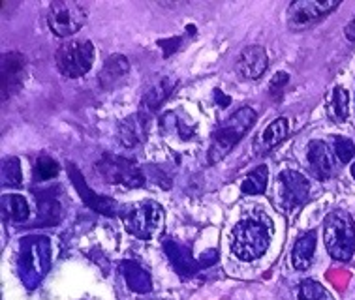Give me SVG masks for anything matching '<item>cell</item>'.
Listing matches in <instances>:
<instances>
[{"label":"cell","mask_w":355,"mask_h":300,"mask_svg":"<svg viewBox=\"0 0 355 300\" xmlns=\"http://www.w3.org/2000/svg\"><path fill=\"white\" fill-rule=\"evenodd\" d=\"M272 225L261 218H243L233 227L232 252L241 261H256L263 256L271 244Z\"/></svg>","instance_id":"obj_1"},{"label":"cell","mask_w":355,"mask_h":300,"mask_svg":"<svg viewBox=\"0 0 355 300\" xmlns=\"http://www.w3.org/2000/svg\"><path fill=\"white\" fill-rule=\"evenodd\" d=\"M51 267V244L46 236H25L19 244V276L28 289L44 280Z\"/></svg>","instance_id":"obj_2"},{"label":"cell","mask_w":355,"mask_h":300,"mask_svg":"<svg viewBox=\"0 0 355 300\" xmlns=\"http://www.w3.org/2000/svg\"><path fill=\"white\" fill-rule=\"evenodd\" d=\"M256 122V111L252 107H241L232 116L214 130L211 148H209V164H218L222 158H226L232 152L235 145L246 135Z\"/></svg>","instance_id":"obj_3"},{"label":"cell","mask_w":355,"mask_h":300,"mask_svg":"<svg viewBox=\"0 0 355 300\" xmlns=\"http://www.w3.org/2000/svg\"><path fill=\"white\" fill-rule=\"evenodd\" d=\"M323 240L333 259L349 261L355 254L354 218L343 209L329 212L323 222Z\"/></svg>","instance_id":"obj_4"},{"label":"cell","mask_w":355,"mask_h":300,"mask_svg":"<svg viewBox=\"0 0 355 300\" xmlns=\"http://www.w3.org/2000/svg\"><path fill=\"white\" fill-rule=\"evenodd\" d=\"M123 222L130 235L141 240H149L160 231L164 224V211L155 201H141V203L132 204L123 212Z\"/></svg>","instance_id":"obj_5"},{"label":"cell","mask_w":355,"mask_h":300,"mask_svg":"<svg viewBox=\"0 0 355 300\" xmlns=\"http://www.w3.org/2000/svg\"><path fill=\"white\" fill-rule=\"evenodd\" d=\"M57 68L64 77L78 79L91 70L94 62V45L87 39H76L60 45L57 51Z\"/></svg>","instance_id":"obj_6"},{"label":"cell","mask_w":355,"mask_h":300,"mask_svg":"<svg viewBox=\"0 0 355 300\" xmlns=\"http://www.w3.org/2000/svg\"><path fill=\"white\" fill-rule=\"evenodd\" d=\"M87 23V10L81 2L57 0L47 10V25L58 38H68Z\"/></svg>","instance_id":"obj_7"},{"label":"cell","mask_w":355,"mask_h":300,"mask_svg":"<svg viewBox=\"0 0 355 300\" xmlns=\"http://www.w3.org/2000/svg\"><path fill=\"white\" fill-rule=\"evenodd\" d=\"M96 173L110 184H123L126 188H141L145 184L141 169L132 160L115 154H105L102 160H98Z\"/></svg>","instance_id":"obj_8"},{"label":"cell","mask_w":355,"mask_h":300,"mask_svg":"<svg viewBox=\"0 0 355 300\" xmlns=\"http://www.w3.org/2000/svg\"><path fill=\"white\" fill-rule=\"evenodd\" d=\"M338 6H340V2H331V0H325V2H316V0L291 2L290 10H288V25L293 30H303L318 21H322L323 17H327Z\"/></svg>","instance_id":"obj_9"},{"label":"cell","mask_w":355,"mask_h":300,"mask_svg":"<svg viewBox=\"0 0 355 300\" xmlns=\"http://www.w3.org/2000/svg\"><path fill=\"white\" fill-rule=\"evenodd\" d=\"M310 184L304 175L293 169H286L278 175V197L286 209H297L309 197Z\"/></svg>","instance_id":"obj_10"},{"label":"cell","mask_w":355,"mask_h":300,"mask_svg":"<svg viewBox=\"0 0 355 300\" xmlns=\"http://www.w3.org/2000/svg\"><path fill=\"white\" fill-rule=\"evenodd\" d=\"M68 173H70V179L71 182H73V186H76V190H78L81 199H83V203L87 204L89 209L96 211L98 214H103V216H110V218L119 214V203L113 201V199L102 197V195H98L96 192H92L91 188L87 186V182H85L81 171H79L78 167L73 166V164L68 166Z\"/></svg>","instance_id":"obj_11"},{"label":"cell","mask_w":355,"mask_h":300,"mask_svg":"<svg viewBox=\"0 0 355 300\" xmlns=\"http://www.w3.org/2000/svg\"><path fill=\"white\" fill-rule=\"evenodd\" d=\"M309 164L312 173L320 180H329L338 173V158H336L333 147L325 141H312L309 145Z\"/></svg>","instance_id":"obj_12"},{"label":"cell","mask_w":355,"mask_h":300,"mask_svg":"<svg viewBox=\"0 0 355 300\" xmlns=\"http://www.w3.org/2000/svg\"><path fill=\"white\" fill-rule=\"evenodd\" d=\"M25 71V58L19 53H6L0 58V83H2V100L17 92Z\"/></svg>","instance_id":"obj_13"},{"label":"cell","mask_w":355,"mask_h":300,"mask_svg":"<svg viewBox=\"0 0 355 300\" xmlns=\"http://www.w3.org/2000/svg\"><path fill=\"white\" fill-rule=\"evenodd\" d=\"M149 135V115L145 113H136V115L126 116L121 126H119V141L126 148H134L141 145Z\"/></svg>","instance_id":"obj_14"},{"label":"cell","mask_w":355,"mask_h":300,"mask_svg":"<svg viewBox=\"0 0 355 300\" xmlns=\"http://www.w3.org/2000/svg\"><path fill=\"white\" fill-rule=\"evenodd\" d=\"M267 64H269V57H267L263 47L250 45L239 55L237 70L245 79H259L267 70Z\"/></svg>","instance_id":"obj_15"},{"label":"cell","mask_w":355,"mask_h":300,"mask_svg":"<svg viewBox=\"0 0 355 300\" xmlns=\"http://www.w3.org/2000/svg\"><path fill=\"white\" fill-rule=\"evenodd\" d=\"M164 249H166V256H168L169 263L173 265V268L179 274L188 278V276H194L198 272L200 261H196L192 252L187 246L175 242V240H166L164 242Z\"/></svg>","instance_id":"obj_16"},{"label":"cell","mask_w":355,"mask_h":300,"mask_svg":"<svg viewBox=\"0 0 355 300\" xmlns=\"http://www.w3.org/2000/svg\"><path fill=\"white\" fill-rule=\"evenodd\" d=\"M175 89V79L171 77H160L156 83H153L147 89V92L143 94L141 100V113L149 115L160 109V105L169 98V94Z\"/></svg>","instance_id":"obj_17"},{"label":"cell","mask_w":355,"mask_h":300,"mask_svg":"<svg viewBox=\"0 0 355 300\" xmlns=\"http://www.w3.org/2000/svg\"><path fill=\"white\" fill-rule=\"evenodd\" d=\"M130 64L128 58L124 55H111L105 62H103L102 70H100V85L102 89H113L116 85L123 81L124 77L128 76Z\"/></svg>","instance_id":"obj_18"},{"label":"cell","mask_w":355,"mask_h":300,"mask_svg":"<svg viewBox=\"0 0 355 300\" xmlns=\"http://www.w3.org/2000/svg\"><path fill=\"white\" fill-rule=\"evenodd\" d=\"M119 270L123 272L124 281L134 293L145 294L149 293L153 289V280H150V274L145 270V268L136 261H123L119 265Z\"/></svg>","instance_id":"obj_19"},{"label":"cell","mask_w":355,"mask_h":300,"mask_svg":"<svg viewBox=\"0 0 355 300\" xmlns=\"http://www.w3.org/2000/svg\"><path fill=\"white\" fill-rule=\"evenodd\" d=\"M316 254V231H309L303 236H299L293 249H291V263L297 270H306L314 261Z\"/></svg>","instance_id":"obj_20"},{"label":"cell","mask_w":355,"mask_h":300,"mask_svg":"<svg viewBox=\"0 0 355 300\" xmlns=\"http://www.w3.org/2000/svg\"><path fill=\"white\" fill-rule=\"evenodd\" d=\"M288 135V118L286 116H278L277 121L271 122L267 128L259 134V139L254 143V147L258 148V152H267L272 147L280 145Z\"/></svg>","instance_id":"obj_21"},{"label":"cell","mask_w":355,"mask_h":300,"mask_svg":"<svg viewBox=\"0 0 355 300\" xmlns=\"http://www.w3.org/2000/svg\"><path fill=\"white\" fill-rule=\"evenodd\" d=\"M62 218V204L53 193H44L38 199V225H57Z\"/></svg>","instance_id":"obj_22"},{"label":"cell","mask_w":355,"mask_h":300,"mask_svg":"<svg viewBox=\"0 0 355 300\" xmlns=\"http://www.w3.org/2000/svg\"><path fill=\"white\" fill-rule=\"evenodd\" d=\"M0 211L4 220L19 224L28 218V203L21 195H4L0 199Z\"/></svg>","instance_id":"obj_23"},{"label":"cell","mask_w":355,"mask_h":300,"mask_svg":"<svg viewBox=\"0 0 355 300\" xmlns=\"http://www.w3.org/2000/svg\"><path fill=\"white\" fill-rule=\"evenodd\" d=\"M267 184H269V169L267 166H259L246 175L241 184V192L245 195H259L267 190Z\"/></svg>","instance_id":"obj_24"},{"label":"cell","mask_w":355,"mask_h":300,"mask_svg":"<svg viewBox=\"0 0 355 300\" xmlns=\"http://www.w3.org/2000/svg\"><path fill=\"white\" fill-rule=\"evenodd\" d=\"M0 182L4 188H15L23 182V171L17 158H6L0 164Z\"/></svg>","instance_id":"obj_25"},{"label":"cell","mask_w":355,"mask_h":300,"mask_svg":"<svg viewBox=\"0 0 355 300\" xmlns=\"http://www.w3.org/2000/svg\"><path fill=\"white\" fill-rule=\"evenodd\" d=\"M60 171V166H58L57 161L53 160L51 156H40L36 164H34V169H33V175H34V180L36 182H46V180H51L55 179Z\"/></svg>","instance_id":"obj_26"},{"label":"cell","mask_w":355,"mask_h":300,"mask_svg":"<svg viewBox=\"0 0 355 300\" xmlns=\"http://www.w3.org/2000/svg\"><path fill=\"white\" fill-rule=\"evenodd\" d=\"M348 102H349L348 90H344L343 87H335V90H333V98H331L329 113H333V116H335L338 122H343L348 118V113H349Z\"/></svg>","instance_id":"obj_27"},{"label":"cell","mask_w":355,"mask_h":300,"mask_svg":"<svg viewBox=\"0 0 355 300\" xmlns=\"http://www.w3.org/2000/svg\"><path fill=\"white\" fill-rule=\"evenodd\" d=\"M299 300H333L327 289L314 280H304L299 288Z\"/></svg>","instance_id":"obj_28"},{"label":"cell","mask_w":355,"mask_h":300,"mask_svg":"<svg viewBox=\"0 0 355 300\" xmlns=\"http://www.w3.org/2000/svg\"><path fill=\"white\" fill-rule=\"evenodd\" d=\"M331 143H333V150H335L336 158H338V161L340 164H348L352 158H354L355 154V145L352 143L349 139H346V137H333L331 139Z\"/></svg>","instance_id":"obj_29"},{"label":"cell","mask_w":355,"mask_h":300,"mask_svg":"<svg viewBox=\"0 0 355 300\" xmlns=\"http://www.w3.org/2000/svg\"><path fill=\"white\" fill-rule=\"evenodd\" d=\"M181 44H182L181 36H177V38H171V39H160V42H158V45L164 49V55H166V57L173 55L175 51H179V49H181Z\"/></svg>","instance_id":"obj_30"},{"label":"cell","mask_w":355,"mask_h":300,"mask_svg":"<svg viewBox=\"0 0 355 300\" xmlns=\"http://www.w3.org/2000/svg\"><path fill=\"white\" fill-rule=\"evenodd\" d=\"M290 81V76L286 73V71H278L277 76L271 79V92L278 94V92H282L286 89V85Z\"/></svg>","instance_id":"obj_31"},{"label":"cell","mask_w":355,"mask_h":300,"mask_svg":"<svg viewBox=\"0 0 355 300\" xmlns=\"http://www.w3.org/2000/svg\"><path fill=\"white\" fill-rule=\"evenodd\" d=\"M218 259V256H216V252H205V256L201 257L200 259V267H207V265H213L214 261Z\"/></svg>","instance_id":"obj_32"},{"label":"cell","mask_w":355,"mask_h":300,"mask_svg":"<svg viewBox=\"0 0 355 300\" xmlns=\"http://www.w3.org/2000/svg\"><path fill=\"white\" fill-rule=\"evenodd\" d=\"M344 34H346V38L349 39V42H355V17L348 23V26H346V30H344Z\"/></svg>","instance_id":"obj_33"},{"label":"cell","mask_w":355,"mask_h":300,"mask_svg":"<svg viewBox=\"0 0 355 300\" xmlns=\"http://www.w3.org/2000/svg\"><path fill=\"white\" fill-rule=\"evenodd\" d=\"M214 96L220 100V107H227V105H230V98L222 96V92H220V90H214Z\"/></svg>","instance_id":"obj_34"},{"label":"cell","mask_w":355,"mask_h":300,"mask_svg":"<svg viewBox=\"0 0 355 300\" xmlns=\"http://www.w3.org/2000/svg\"><path fill=\"white\" fill-rule=\"evenodd\" d=\"M352 175H354V179H355V164L352 166Z\"/></svg>","instance_id":"obj_35"}]
</instances>
